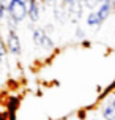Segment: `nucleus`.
I'll return each instance as SVG.
<instances>
[{"instance_id":"nucleus-1","label":"nucleus","mask_w":115,"mask_h":120,"mask_svg":"<svg viewBox=\"0 0 115 120\" xmlns=\"http://www.w3.org/2000/svg\"><path fill=\"white\" fill-rule=\"evenodd\" d=\"M6 13H8V16L11 19H14L16 22H22L27 19V5L22 3L21 0H13L10 6L6 8Z\"/></svg>"},{"instance_id":"nucleus-2","label":"nucleus","mask_w":115,"mask_h":120,"mask_svg":"<svg viewBox=\"0 0 115 120\" xmlns=\"http://www.w3.org/2000/svg\"><path fill=\"white\" fill-rule=\"evenodd\" d=\"M6 49L10 51V54H13L14 57H19L22 52V46H21V40L16 32H8L6 36Z\"/></svg>"},{"instance_id":"nucleus-3","label":"nucleus","mask_w":115,"mask_h":120,"mask_svg":"<svg viewBox=\"0 0 115 120\" xmlns=\"http://www.w3.org/2000/svg\"><path fill=\"white\" fill-rule=\"evenodd\" d=\"M82 11H84V3L79 2V0H73V2L66 6V14L69 16V21L74 22V24L80 21V18H82Z\"/></svg>"},{"instance_id":"nucleus-4","label":"nucleus","mask_w":115,"mask_h":120,"mask_svg":"<svg viewBox=\"0 0 115 120\" xmlns=\"http://www.w3.org/2000/svg\"><path fill=\"white\" fill-rule=\"evenodd\" d=\"M27 18L30 22H38L41 18V6L40 0H29L27 2Z\"/></svg>"},{"instance_id":"nucleus-5","label":"nucleus","mask_w":115,"mask_h":120,"mask_svg":"<svg viewBox=\"0 0 115 120\" xmlns=\"http://www.w3.org/2000/svg\"><path fill=\"white\" fill-rule=\"evenodd\" d=\"M96 13H98V16H99V19L104 22V21H106V19H107L110 14L114 13L112 2H110V0H107V2H103V3H101V5L96 8Z\"/></svg>"},{"instance_id":"nucleus-6","label":"nucleus","mask_w":115,"mask_h":120,"mask_svg":"<svg viewBox=\"0 0 115 120\" xmlns=\"http://www.w3.org/2000/svg\"><path fill=\"white\" fill-rule=\"evenodd\" d=\"M103 119L104 120H115V96L106 103L103 108Z\"/></svg>"},{"instance_id":"nucleus-7","label":"nucleus","mask_w":115,"mask_h":120,"mask_svg":"<svg viewBox=\"0 0 115 120\" xmlns=\"http://www.w3.org/2000/svg\"><path fill=\"white\" fill-rule=\"evenodd\" d=\"M87 25L88 27H96V29H99L103 25V21L99 19L96 11H90V14L87 16Z\"/></svg>"},{"instance_id":"nucleus-8","label":"nucleus","mask_w":115,"mask_h":120,"mask_svg":"<svg viewBox=\"0 0 115 120\" xmlns=\"http://www.w3.org/2000/svg\"><path fill=\"white\" fill-rule=\"evenodd\" d=\"M19 103H21V100L16 98V96L8 98V101H6V111H8V112H16L18 108H19Z\"/></svg>"},{"instance_id":"nucleus-9","label":"nucleus","mask_w":115,"mask_h":120,"mask_svg":"<svg viewBox=\"0 0 115 120\" xmlns=\"http://www.w3.org/2000/svg\"><path fill=\"white\" fill-rule=\"evenodd\" d=\"M40 48L46 49V51H50V49H54V48H55V44H54V41H52V38H50L49 35H44V38H43V41L40 43Z\"/></svg>"},{"instance_id":"nucleus-10","label":"nucleus","mask_w":115,"mask_h":120,"mask_svg":"<svg viewBox=\"0 0 115 120\" xmlns=\"http://www.w3.org/2000/svg\"><path fill=\"white\" fill-rule=\"evenodd\" d=\"M44 30L41 29V27H36V29H33V41H35V44L36 46H40V43L43 41V38H44Z\"/></svg>"},{"instance_id":"nucleus-11","label":"nucleus","mask_w":115,"mask_h":120,"mask_svg":"<svg viewBox=\"0 0 115 120\" xmlns=\"http://www.w3.org/2000/svg\"><path fill=\"white\" fill-rule=\"evenodd\" d=\"M82 3H84V6H85V8H88L90 11H95L98 6L101 5V2H99V0H84Z\"/></svg>"},{"instance_id":"nucleus-12","label":"nucleus","mask_w":115,"mask_h":120,"mask_svg":"<svg viewBox=\"0 0 115 120\" xmlns=\"http://www.w3.org/2000/svg\"><path fill=\"white\" fill-rule=\"evenodd\" d=\"M6 52H8V49H6V43H3V38H0V59H2V60L6 57Z\"/></svg>"},{"instance_id":"nucleus-13","label":"nucleus","mask_w":115,"mask_h":120,"mask_svg":"<svg viewBox=\"0 0 115 120\" xmlns=\"http://www.w3.org/2000/svg\"><path fill=\"white\" fill-rule=\"evenodd\" d=\"M43 30H44V33H46V35L50 36V33L54 32V25H52V24H47V25H46V27H44Z\"/></svg>"},{"instance_id":"nucleus-14","label":"nucleus","mask_w":115,"mask_h":120,"mask_svg":"<svg viewBox=\"0 0 115 120\" xmlns=\"http://www.w3.org/2000/svg\"><path fill=\"white\" fill-rule=\"evenodd\" d=\"M5 13H6V8L3 6L2 0H0V21H3V19H5Z\"/></svg>"},{"instance_id":"nucleus-15","label":"nucleus","mask_w":115,"mask_h":120,"mask_svg":"<svg viewBox=\"0 0 115 120\" xmlns=\"http://www.w3.org/2000/svg\"><path fill=\"white\" fill-rule=\"evenodd\" d=\"M40 2H43L44 5H47V6H55V3H57V0H40Z\"/></svg>"},{"instance_id":"nucleus-16","label":"nucleus","mask_w":115,"mask_h":120,"mask_svg":"<svg viewBox=\"0 0 115 120\" xmlns=\"http://www.w3.org/2000/svg\"><path fill=\"white\" fill-rule=\"evenodd\" d=\"M76 38L84 40V32H82V29H80V27H77V29H76Z\"/></svg>"},{"instance_id":"nucleus-17","label":"nucleus","mask_w":115,"mask_h":120,"mask_svg":"<svg viewBox=\"0 0 115 120\" xmlns=\"http://www.w3.org/2000/svg\"><path fill=\"white\" fill-rule=\"evenodd\" d=\"M71 2H73V0H61V6H65V8H66Z\"/></svg>"},{"instance_id":"nucleus-18","label":"nucleus","mask_w":115,"mask_h":120,"mask_svg":"<svg viewBox=\"0 0 115 120\" xmlns=\"http://www.w3.org/2000/svg\"><path fill=\"white\" fill-rule=\"evenodd\" d=\"M11 2H13V0H2V3H3V6H5V8H8Z\"/></svg>"},{"instance_id":"nucleus-19","label":"nucleus","mask_w":115,"mask_h":120,"mask_svg":"<svg viewBox=\"0 0 115 120\" xmlns=\"http://www.w3.org/2000/svg\"><path fill=\"white\" fill-rule=\"evenodd\" d=\"M82 46H84V48H90L91 44H90V41H87V40H82Z\"/></svg>"},{"instance_id":"nucleus-20","label":"nucleus","mask_w":115,"mask_h":120,"mask_svg":"<svg viewBox=\"0 0 115 120\" xmlns=\"http://www.w3.org/2000/svg\"><path fill=\"white\" fill-rule=\"evenodd\" d=\"M112 95L115 96V87H114V89H112Z\"/></svg>"},{"instance_id":"nucleus-21","label":"nucleus","mask_w":115,"mask_h":120,"mask_svg":"<svg viewBox=\"0 0 115 120\" xmlns=\"http://www.w3.org/2000/svg\"><path fill=\"white\" fill-rule=\"evenodd\" d=\"M21 2H22V3H25V5H27V2H29V0H21Z\"/></svg>"},{"instance_id":"nucleus-22","label":"nucleus","mask_w":115,"mask_h":120,"mask_svg":"<svg viewBox=\"0 0 115 120\" xmlns=\"http://www.w3.org/2000/svg\"><path fill=\"white\" fill-rule=\"evenodd\" d=\"M99 2H101V3H103V2H107V0H99Z\"/></svg>"},{"instance_id":"nucleus-23","label":"nucleus","mask_w":115,"mask_h":120,"mask_svg":"<svg viewBox=\"0 0 115 120\" xmlns=\"http://www.w3.org/2000/svg\"><path fill=\"white\" fill-rule=\"evenodd\" d=\"M2 62H3V60H2V59H0V65H2Z\"/></svg>"},{"instance_id":"nucleus-24","label":"nucleus","mask_w":115,"mask_h":120,"mask_svg":"<svg viewBox=\"0 0 115 120\" xmlns=\"http://www.w3.org/2000/svg\"><path fill=\"white\" fill-rule=\"evenodd\" d=\"M114 14H115V8H114Z\"/></svg>"},{"instance_id":"nucleus-25","label":"nucleus","mask_w":115,"mask_h":120,"mask_svg":"<svg viewBox=\"0 0 115 120\" xmlns=\"http://www.w3.org/2000/svg\"><path fill=\"white\" fill-rule=\"evenodd\" d=\"M79 2H84V0H79Z\"/></svg>"}]
</instances>
